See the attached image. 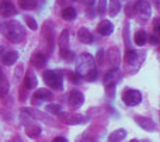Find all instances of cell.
Masks as SVG:
<instances>
[{
  "label": "cell",
  "mask_w": 160,
  "mask_h": 142,
  "mask_svg": "<svg viewBox=\"0 0 160 142\" xmlns=\"http://www.w3.org/2000/svg\"><path fill=\"white\" fill-rule=\"evenodd\" d=\"M135 123L141 127L142 129L145 131H149V132H153L156 129V123L152 120L150 117H143V115H135L133 117Z\"/></svg>",
  "instance_id": "10"
},
{
  "label": "cell",
  "mask_w": 160,
  "mask_h": 142,
  "mask_svg": "<svg viewBox=\"0 0 160 142\" xmlns=\"http://www.w3.org/2000/svg\"><path fill=\"white\" fill-rule=\"evenodd\" d=\"M107 56H108V61H110V63L112 65V66H118L119 61H121V56H119V51L118 48L112 47L108 49L107 52Z\"/></svg>",
  "instance_id": "23"
},
{
  "label": "cell",
  "mask_w": 160,
  "mask_h": 142,
  "mask_svg": "<svg viewBox=\"0 0 160 142\" xmlns=\"http://www.w3.org/2000/svg\"><path fill=\"white\" fill-rule=\"evenodd\" d=\"M122 101L128 107H136L142 101V93L135 89H127L122 93Z\"/></svg>",
  "instance_id": "6"
},
{
  "label": "cell",
  "mask_w": 160,
  "mask_h": 142,
  "mask_svg": "<svg viewBox=\"0 0 160 142\" xmlns=\"http://www.w3.org/2000/svg\"><path fill=\"white\" fill-rule=\"evenodd\" d=\"M0 31L2 34L13 44H21L25 41L27 34H25V28L22 24L17 20H7L0 24Z\"/></svg>",
  "instance_id": "1"
},
{
  "label": "cell",
  "mask_w": 160,
  "mask_h": 142,
  "mask_svg": "<svg viewBox=\"0 0 160 142\" xmlns=\"http://www.w3.org/2000/svg\"><path fill=\"white\" fill-rule=\"evenodd\" d=\"M4 49H6V48H4V47H3V45H0V59H2L3 53H4Z\"/></svg>",
  "instance_id": "42"
},
{
  "label": "cell",
  "mask_w": 160,
  "mask_h": 142,
  "mask_svg": "<svg viewBox=\"0 0 160 142\" xmlns=\"http://www.w3.org/2000/svg\"><path fill=\"white\" fill-rule=\"evenodd\" d=\"M132 8H133V14H136L141 18L142 23L149 20L150 13H152V7H150L149 2H146V0H136L132 4Z\"/></svg>",
  "instance_id": "4"
},
{
  "label": "cell",
  "mask_w": 160,
  "mask_h": 142,
  "mask_svg": "<svg viewBox=\"0 0 160 142\" xmlns=\"http://www.w3.org/2000/svg\"><path fill=\"white\" fill-rule=\"evenodd\" d=\"M44 82L48 84L49 87L55 90H62L63 89V75L61 72H56V70H45L44 75Z\"/></svg>",
  "instance_id": "3"
},
{
  "label": "cell",
  "mask_w": 160,
  "mask_h": 142,
  "mask_svg": "<svg viewBox=\"0 0 160 142\" xmlns=\"http://www.w3.org/2000/svg\"><path fill=\"white\" fill-rule=\"evenodd\" d=\"M61 16H62V18H63L65 21H73V20L76 18V16H78V13H76L75 8L69 6V7H65L63 10H62Z\"/></svg>",
  "instance_id": "26"
},
{
  "label": "cell",
  "mask_w": 160,
  "mask_h": 142,
  "mask_svg": "<svg viewBox=\"0 0 160 142\" xmlns=\"http://www.w3.org/2000/svg\"><path fill=\"white\" fill-rule=\"evenodd\" d=\"M31 65H32L35 69H44L45 65H47V56L42 52H34L31 55Z\"/></svg>",
  "instance_id": "15"
},
{
  "label": "cell",
  "mask_w": 160,
  "mask_h": 142,
  "mask_svg": "<svg viewBox=\"0 0 160 142\" xmlns=\"http://www.w3.org/2000/svg\"><path fill=\"white\" fill-rule=\"evenodd\" d=\"M25 24H27V27H30L32 31H35L37 28H38L37 20H35V18H32L31 16H25Z\"/></svg>",
  "instance_id": "30"
},
{
  "label": "cell",
  "mask_w": 160,
  "mask_h": 142,
  "mask_svg": "<svg viewBox=\"0 0 160 142\" xmlns=\"http://www.w3.org/2000/svg\"><path fill=\"white\" fill-rule=\"evenodd\" d=\"M78 38H79V41L82 42V44H86V45H90V44H93L94 42L93 34H91L86 27H82L78 31Z\"/></svg>",
  "instance_id": "18"
},
{
  "label": "cell",
  "mask_w": 160,
  "mask_h": 142,
  "mask_svg": "<svg viewBox=\"0 0 160 142\" xmlns=\"http://www.w3.org/2000/svg\"><path fill=\"white\" fill-rule=\"evenodd\" d=\"M129 142H139V141H138V139H131Z\"/></svg>",
  "instance_id": "43"
},
{
  "label": "cell",
  "mask_w": 160,
  "mask_h": 142,
  "mask_svg": "<svg viewBox=\"0 0 160 142\" xmlns=\"http://www.w3.org/2000/svg\"><path fill=\"white\" fill-rule=\"evenodd\" d=\"M22 70H24V66H22V65H18V66H17V69H16V80H18V79L21 78Z\"/></svg>",
  "instance_id": "38"
},
{
  "label": "cell",
  "mask_w": 160,
  "mask_h": 142,
  "mask_svg": "<svg viewBox=\"0 0 160 142\" xmlns=\"http://www.w3.org/2000/svg\"><path fill=\"white\" fill-rule=\"evenodd\" d=\"M37 84H38V78H37V75L32 72V70L28 69L27 73L24 75L22 86H24L27 90H32V89H35L37 87Z\"/></svg>",
  "instance_id": "14"
},
{
  "label": "cell",
  "mask_w": 160,
  "mask_h": 142,
  "mask_svg": "<svg viewBox=\"0 0 160 142\" xmlns=\"http://www.w3.org/2000/svg\"><path fill=\"white\" fill-rule=\"evenodd\" d=\"M17 14L16 6L11 3V0H2L0 2V16L2 17H11Z\"/></svg>",
  "instance_id": "12"
},
{
  "label": "cell",
  "mask_w": 160,
  "mask_h": 142,
  "mask_svg": "<svg viewBox=\"0 0 160 142\" xmlns=\"http://www.w3.org/2000/svg\"><path fill=\"white\" fill-rule=\"evenodd\" d=\"M8 93V80L6 76L4 70L0 68V97H6Z\"/></svg>",
  "instance_id": "21"
},
{
  "label": "cell",
  "mask_w": 160,
  "mask_h": 142,
  "mask_svg": "<svg viewBox=\"0 0 160 142\" xmlns=\"http://www.w3.org/2000/svg\"><path fill=\"white\" fill-rule=\"evenodd\" d=\"M76 2L82 3V4H86L88 7V6H93L94 3H96V0H76Z\"/></svg>",
  "instance_id": "40"
},
{
  "label": "cell",
  "mask_w": 160,
  "mask_h": 142,
  "mask_svg": "<svg viewBox=\"0 0 160 142\" xmlns=\"http://www.w3.org/2000/svg\"><path fill=\"white\" fill-rule=\"evenodd\" d=\"M94 61H96L97 65H102V63H104V51H102V49L97 51V55H96V58H94Z\"/></svg>",
  "instance_id": "35"
},
{
  "label": "cell",
  "mask_w": 160,
  "mask_h": 142,
  "mask_svg": "<svg viewBox=\"0 0 160 142\" xmlns=\"http://www.w3.org/2000/svg\"><path fill=\"white\" fill-rule=\"evenodd\" d=\"M105 11H107V0H98L97 2V13L102 16Z\"/></svg>",
  "instance_id": "31"
},
{
  "label": "cell",
  "mask_w": 160,
  "mask_h": 142,
  "mask_svg": "<svg viewBox=\"0 0 160 142\" xmlns=\"http://www.w3.org/2000/svg\"><path fill=\"white\" fill-rule=\"evenodd\" d=\"M68 104L72 110H78L84 104V94L80 90H70L69 96H68Z\"/></svg>",
  "instance_id": "7"
},
{
  "label": "cell",
  "mask_w": 160,
  "mask_h": 142,
  "mask_svg": "<svg viewBox=\"0 0 160 142\" xmlns=\"http://www.w3.org/2000/svg\"><path fill=\"white\" fill-rule=\"evenodd\" d=\"M52 142H68V139L65 137H56V138H53Z\"/></svg>",
  "instance_id": "41"
},
{
  "label": "cell",
  "mask_w": 160,
  "mask_h": 142,
  "mask_svg": "<svg viewBox=\"0 0 160 142\" xmlns=\"http://www.w3.org/2000/svg\"><path fill=\"white\" fill-rule=\"evenodd\" d=\"M125 138H127V129L118 128L108 135V142H121L122 139H125Z\"/></svg>",
  "instance_id": "22"
},
{
  "label": "cell",
  "mask_w": 160,
  "mask_h": 142,
  "mask_svg": "<svg viewBox=\"0 0 160 142\" xmlns=\"http://www.w3.org/2000/svg\"><path fill=\"white\" fill-rule=\"evenodd\" d=\"M121 78H122L121 70L115 66V68H112V69H110L104 75V78H102V83H104V86H105V84H110V83L117 84L119 80H121Z\"/></svg>",
  "instance_id": "11"
},
{
  "label": "cell",
  "mask_w": 160,
  "mask_h": 142,
  "mask_svg": "<svg viewBox=\"0 0 160 142\" xmlns=\"http://www.w3.org/2000/svg\"><path fill=\"white\" fill-rule=\"evenodd\" d=\"M114 31V24L110 21V20H101V21L98 23V25H97V33L100 34V35H111Z\"/></svg>",
  "instance_id": "16"
},
{
  "label": "cell",
  "mask_w": 160,
  "mask_h": 142,
  "mask_svg": "<svg viewBox=\"0 0 160 142\" xmlns=\"http://www.w3.org/2000/svg\"><path fill=\"white\" fill-rule=\"evenodd\" d=\"M52 92H49L48 89H38L32 96V106L38 107L42 103H49V101H52Z\"/></svg>",
  "instance_id": "8"
},
{
  "label": "cell",
  "mask_w": 160,
  "mask_h": 142,
  "mask_svg": "<svg viewBox=\"0 0 160 142\" xmlns=\"http://www.w3.org/2000/svg\"><path fill=\"white\" fill-rule=\"evenodd\" d=\"M97 76H98L97 69H93V70H90V72H88L83 79H84V80H87V82H93V80H96V79H97Z\"/></svg>",
  "instance_id": "32"
},
{
  "label": "cell",
  "mask_w": 160,
  "mask_h": 142,
  "mask_svg": "<svg viewBox=\"0 0 160 142\" xmlns=\"http://www.w3.org/2000/svg\"><path fill=\"white\" fill-rule=\"evenodd\" d=\"M17 61H18V52H17V51L4 52L2 56V59H0V62H2L3 65H6V66H11V65H14Z\"/></svg>",
  "instance_id": "19"
},
{
  "label": "cell",
  "mask_w": 160,
  "mask_h": 142,
  "mask_svg": "<svg viewBox=\"0 0 160 142\" xmlns=\"http://www.w3.org/2000/svg\"><path fill=\"white\" fill-rule=\"evenodd\" d=\"M61 56H62V59L66 62H73V59H75V53H73L70 49L66 51V52H63V53H61Z\"/></svg>",
  "instance_id": "33"
},
{
  "label": "cell",
  "mask_w": 160,
  "mask_h": 142,
  "mask_svg": "<svg viewBox=\"0 0 160 142\" xmlns=\"http://www.w3.org/2000/svg\"><path fill=\"white\" fill-rule=\"evenodd\" d=\"M124 61H125V63L129 65V66H135V65H138L139 55H138V53H136L133 49H128L127 53H125Z\"/></svg>",
  "instance_id": "24"
},
{
  "label": "cell",
  "mask_w": 160,
  "mask_h": 142,
  "mask_svg": "<svg viewBox=\"0 0 160 142\" xmlns=\"http://www.w3.org/2000/svg\"><path fill=\"white\" fill-rule=\"evenodd\" d=\"M47 111L49 113V114H52V115H58L59 113H62V106L51 103V104H48L47 106Z\"/></svg>",
  "instance_id": "29"
},
{
  "label": "cell",
  "mask_w": 160,
  "mask_h": 142,
  "mask_svg": "<svg viewBox=\"0 0 160 142\" xmlns=\"http://www.w3.org/2000/svg\"><path fill=\"white\" fill-rule=\"evenodd\" d=\"M96 69V61L90 53H82L79 58V63L76 65V75L83 79L90 70Z\"/></svg>",
  "instance_id": "2"
},
{
  "label": "cell",
  "mask_w": 160,
  "mask_h": 142,
  "mask_svg": "<svg viewBox=\"0 0 160 142\" xmlns=\"http://www.w3.org/2000/svg\"><path fill=\"white\" fill-rule=\"evenodd\" d=\"M108 6V13L111 17H115L121 11V0H111Z\"/></svg>",
  "instance_id": "27"
},
{
  "label": "cell",
  "mask_w": 160,
  "mask_h": 142,
  "mask_svg": "<svg viewBox=\"0 0 160 142\" xmlns=\"http://www.w3.org/2000/svg\"><path fill=\"white\" fill-rule=\"evenodd\" d=\"M153 30H155V35H159L160 34V18L159 17H156V18L153 20Z\"/></svg>",
  "instance_id": "36"
},
{
  "label": "cell",
  "mask_w": 160,
  "mask_h": 142,
  "mask_svg": "<svg viewBox=\"0 0 160 142\" xmlns=\"http://www.w3.org/2000/svg\"><path fill=\"white\" fill-rule=\"evenodd\" d=\"M133 42H135L138 47H143V45L148 42V34L145 33L143 30L136 31L135 35H133Z\"/></svg>",
  "instance_id": "25"
},
{
  "label": "cell",
  "mask_w": 160,
  "mask_h": 142,
  "mask_svg": "<svg viewBox=\"0 0 160 142\" xmlns=\"http://www.w3.org/2000/svg\"><path fill=\"white\" fill-rule=\"evenodd\" d=\"M21 113L27 114L28 117H31L32 120H39V121L47 123V124H51V125H55V121H53L52 118L48 117V114L39 111V110H35V109H21Z\"/></svg>",
  "instance_id": "9"
},
{
  "label": "cell",
  "mask_w": 160,
  "mask_h": 142,
  "mask_svg": "<svg viewBox=\"0 0 160 142\" xmlns=\"http://www.w3.org/2000/svg\"><path fill=\"white\" fill-rule=\"evenodd\" d=\"M148 41H149L150 44H153V45H158L159 44L158 35H148Z\"/></svg>",
  "instance_id": "39"
},
{
  "label": "cell",
  "mask_w": 160,
  "mask_h": 142,
  "mask_svg": "<svg viewBox=\"0 0 160 142\" xmlns=\"http://www.w3.org/2000/svg\"><path fill=\"white\" fill-rule=\"evenodd\" d=\"M27 92H28V90L27 89H25V87L24 86H21V87H20V92H18V100L20 101H21V103H24V101L25 100H27V99H28V94H27Z\"/></svg>",
  "instance_id": "34"
},
{
  "label": "cell",
  "mask_w": 160,
  "mask_h": 142,
  "mask_svg": "<svg viewBox=\"0 0 160 142\" xmlns=\"http://www.w3.org/2000/svg\"><path fill=\"white\" fill-rule=\"evenodd\" d=\"M31 120H32V118H30V121H28V123H25V134H27L30 138H32V139H34V138L39 137L42 128L37 123H34V121H31Z\"/></svg>",
  "instance_id": "17"
},
{
  "label": "cell",
  "mask_w": 160,
  "mask_h": 142,
  "mask_svg": "<svg viewBox=\"0 0 160 142\" xmlns=\"http://www.w3.org/2000/svg\"><path fill=\"white\" fill-rule=\"evenodd\" d=\"M58 120L61 123L66 124V125H80V124H84L87 121V118L82 114H75V113H59L58 114Z\"/></svg>",
  "instance_id": "5"
},
{
  "label": "cell",
  "mask_w": 160,
  "mask_h": 142,
  "mask_svg": "<svg viewBox=\"0 0 160 142\" xmlns=\"http://www.w3.org/2000/svg\"><path fill=\"white\" fill-rule=\"evenodd\" d=\"M86 14H87L88 18H94L96 17V10L93 8V6H88L87 10H86Z\"/></svg>",
  "instance_id": "37"
},
{
  "label": "cell",
  "mask_w": 160,
  "mask_h": 142,
  "mask_svg": "<svg viewBox=\"0 0 160 142\" xmlns=\"http://www.w3.org/2000/svg\"><path fill=\"white\" fill-rule=\"evenodd\" d=\"M18 6L22 10H34V8H37L38 3H37V0H18Z\"/></svg>",
  "instance_id": "28"
},
{
  "label": "cell",
  "mask_w": 160,
  "mask_h": 142,
  "mask_svg": "<svg viewBox=\"0 0 160 142\" xmlns=\"http://www.w3.org/2000/svg\"><path fill=\"white\" fill-rule=\"evenodd\" d=\"M59 49H61V53L69 51V31L63 30L59 35Z\"/></svg>",
  "instance_id": "20"
},
{
  "label": "cell",
  "mask_w": 160,
  "mask_h": 142,
  "mask_svg": "<svg viewBox=\"0 0 160 142\" xmlns=\"http://www.w3.org/2000/svg\"><path fill=\"white\" fill-rule=\"evenodd\" d=\"M42 38H44V42H45V45H47V48H48V52H51L52 51V48H53V30H52V27H51L48 23H45V25H44V28H42Z\"/></svg>",
  "instance_id": "13"
}]
</instances>
